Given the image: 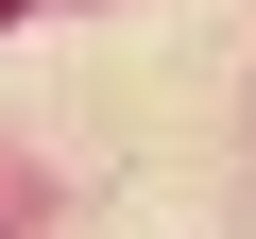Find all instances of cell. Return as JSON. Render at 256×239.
I'll return each mask as SVG.
<instances>
[{"label": "cell", "instance_id": "1", "mask_svg": "<svg viewBox=\"0 0 256 239\" xmlns=\"http://www.w3.org/2000/svg\"><path fill=\"white\" fill-rule=\"evenodd\" d=\"M0 18H18V0H0Z\"/></svg>", "mask_w": 256, "mask_h": 239}]
</instances>
